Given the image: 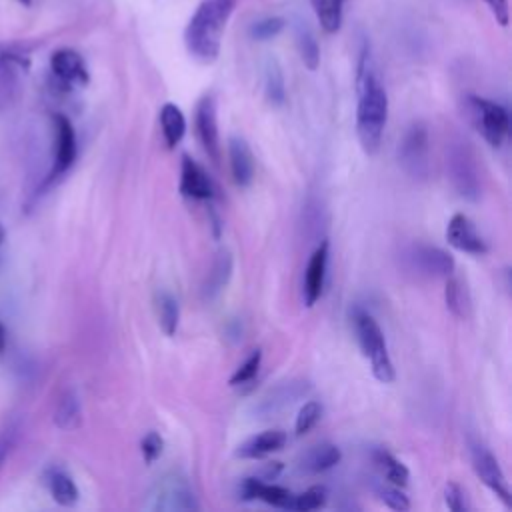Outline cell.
Listing matches in <instances>:
<instances>
[{
	"instance_id": "obj_1",
	"label": "cell",
	"mask_w": 512,
	"mask_h": 512,
	"mask_svg": "<svg viewBox=\"0 0 512 512\" xmlns=\"http://www.w3.org/2000/svg\"><path fill=\"white\" fill-rule=\"evenodd\" d=\"M356 134L366 154H376L388 122V94L374 68L370 46L364 42L356 66Z\"/></svg>"
},
{
	"instance_id": "obj_2",
	"label": "cell",
	"mask_w": 512,
	"mask_h": 512,
	"mask_svg": "<svg viewBox=\"0 0 512 512\" xmlns=\"http://www.w3.org/2000/svg\"><path fill=\"white\" fill-rule=\"evenodd\" d=\"M240 0H202L184 28V44L192 58L210 64L218 58L224 30Z\"/></svg>"
},
{
	"instance_id": "obj_3",
	"label": "cell",
	"mask_w": 512,
	"mask_h": 512,
	"mask_svg": "<svg viewBox=\"0 0 512 512\" xmlns=\"http://www.w3.org/2000/svg\"><path fill=\"white\" fill-rule=\"evenodd\" d=\"M352 326H354L356 340H358V346H360L364 358L370 360L374 378L382 384H390L394 380V364L390 360L388 346H386V340H384V334H382L378 322L366 310L354 308Z\"/></svg>"
},
{
	"instance_id": "obj_4",
	"label": "cell",
	"mask_w": 512,
	"mask_h": 512,
	"mask_svg": "<svg viewBox=\"0 0 512 512\" xmlns=\"http://www.w3.org/2000/svg\"><path fill=\"white\" fill-rule=\"evenodd\" d=\"M446 168L448 178L454 186V190L470 200L476 202L480 198V172L476 164V156L466 140L454 138L446 148Z\"/></svg>"
},
{
	"instance_id": "obj_5",
	"label": "cell",
	"mask_w": 512,
	"mask_h": 512,
	"mask_svg": "<svg viewBox=\"0 0 512 512\" xmlns=\"http://www.w3.org/2000/svg\"><path fill=\"white\" fill-rule=\"evenodd\" d=\"M144 508L154 512H196L200 504L188 480L184 476L170 474L152 486Z\"/></svg>"
},
{
	"instance_id": "obj_6",
	"label": "cell",
	"mask_w": 512,
	"mask_h": 512,
	"mask_svg": "<svg viewBox=\"0 0 512 512\" xmlns=\"http://www.w3.org/2000/svg\"><path fill=\"white\" fill-rule=\"evenodd\" d=\"M466 110H468L472 124L484 136V140L494 148L502 146V142L506 140L508 130H510L508 110L498 102H492V100H486L480 96H472V94L466 96Z\"/></svg>"
},
{
	"instance_id": "obj_7",
	"label": "cell",
	"mask_w": 512,
	"mask_h": 512,
	"mask_svg": "<svg viewBox=\"0 0 512 512\" xmlns=\"http://www.w3.org/2000/svg\"><path fill=\"white\" fill-rule=\"evenodd\" d=\"M398 162L412 178H426L430 172V138L422 122H414L398 144Z\"/></svg>"
},
{
	"instance_id": "obj_8",
	"label": "cell",
	"mask_w": 512,
	"mask_h": 512,
	"mask_svg": "<svg viewBox=\"0 0 512 512\" xmlns=\"http://www.w3.org/2000/svg\"><path fill=\"white\" fill-rule=\"evenodd\" d=\"M52 124H54V160H52V170L48 174V182L66 174L74 164L76 152H78L76 132L72 122L64 114H54Z\"/></svg>"
},
{
	"instance_id": "obj_9",
	"label": "cell",
	"mask_w": 512,
	"mask_h": 512,
	"mask_svg": "<svg viewBox=\"0 0 512 512\" xmlns=\"http://www.w3.org/2000/svg\"><path fill=\"white\" fill-rule=\"evenodd\" d=\"M50 70L60 88L72 90L88 84L90 74L84 58L72 48H58L50 56Z\"/></svg>"
},
{
	"instance_id": "obj_10",
	"label": "cell",
	"mask_w": 512,
	"mask_h": 512,
	"mask_svg": "<svg viewBox=\"0 0 512 512\" xmlns=\"http://www.w3.org/2000/svg\"><path fill=\"white\" fill-rule=\"evenodd\" d=\"M406 260L412 270L424 276L448 278L454 272V258L446 250L430 244H414L406 252Z\"/></svg>"
},
{
	"instance_id": "obj_11",
	"label": "cell",
	"mask_w": 512,
	"mask_h": 512,
	"mask_svg": "<svg viewBox=\"0 0 512 512\" xmlns=\"http://www.w3.org/2000/svg\"><path fill=\"white\" fill-rule=\"evenodd\" d=\"M472 466H474V472L478 474V478L484 482V486H488L492 490V494L506 508H510L512 498H510L508 480H506L498 460L484 446H472Z\"/></svg>"
},
{
	"instance_id": "obj_12",
	"label": "cell",
	"mask_w": 512,
	"mask_h": 512,
	"mask_svg": "<svg viewBox=\"0 0 512 512\" xmlns=\"http://www.w3.org/2000/svg\"><path fill=\"white\" fill-rule=\"evenodd\" d=\"M196 134L202 142L208 158L218 164L220 162V132H218V116H216V100L212 94H204L196 104Z\"/></svg>"
},
{
	"instance_id": "obj_13",
	"label": "cell",
	"mask_w": 512,
	"mask_h": 512,
	"mask_svg": "<svg viewBox=\"0 0 512 512\" xmlns=\"http://www.w3.org/2000/svg\"><path fill=\"white\" fill-rule=\"evenodd\" d=\"M446 240L460 252L482 256L488 252L486 240L476 230L474 222L466 214H454L446 226Z\"/></svg>"
},
{
	"instance_id": "obj_14",
	"label": "cell",
	"mask_w": 512,
	"mask_h": 512,
	"mask_svg": "<svg viewBox=\"0 0 512 512\" xmlns=\"http://www.w3.org/2000/svg\"><path fill=\"white\" fill-rule=\"evenodd\" d=\"M180 192H182V196L192 198V200H212L214 192H216L206 170L196 160H192L188 154H182Z\"/></svg>"
},
{
	"instance_id": "obj_15",
	"label": "cell",
	"mask_w": 512,
	"mask_h": 512,
	"mask_svg": "<svg viewBox=\"0 0 512 512\" xmlns=\"http://www.w3.org/2000/svg\"><path fill=\"white\" fill-rule=\"evenodd\" d=\"M326 266H328V242L322 240L318 248L312 252L306 272H304V302L306 306H314L318 298L322 296L324 290V280H326Z\"/></svg>"
},
{
	"instance_id": "obj_16",
	"label": "cell",
	"mask_w": 512,
	"mask_h": 512,
	"mask_svg": "<svg viewBox=\"0 0 512 512\" xmlns=\"http://www.w3.org/2000/svg\"><path fill=\"white\" fill-rule=\"evenodd\" d=\"M240 496L242 500H262L270 506L276 508H290L292 510V500L294 494L278 484H268L264 480L256 478H244L240 484Z\"/></svg>"
},
{
	"instance_id": "obj_17",
	"label": "cell",
	"mask_w": 512,
	"mask_h": 512,
	"mask_svg": "<svg viewBox=\"0 0 512 512\" xmlns=\"http://www.w3.org/2000/svg\"><path fill=\"white\" fill-rule=\"evenodd\" d=\"M308 390H310L308 382H300V380H298V382H284V384L272 388V390L254 406V410H256V414H260L262 418H266V416L276 414V412L284 410L286 406L294 404V402L300 400Z\"/></svg>"
},
{
	"instance_id": "obj_18",
	"label": "cell",
	"mask_w": 512,
	"mask_h": 512,
	"mask_svg": "<svg viewBox=\"0 0 512 512\" xmlns=\"http://www.w3.org/2000/svg\"><path fill=\"white\" fill-rule=\"evenodd\" d=\"M228 158H230V170L234 182L244 188L250 186L254 180L256 164H254V154L248 146V142L240 136H232L228 140Z\"/></svg>"
},
{
	"instance_id": "obj_19",
	"label": "cell",
	"mask_w": 512,
	"mask_h": 512,
	"mask_svg": "<svg viewBox=\"0 0 512 512\" xmlns=\"http://www.w3.org/2000/svg\"><path fill=\"white\" fill-rule=\"evenodd\" d=\"M286 432L272 428V430H264L248 440H244L238 448H236V456L238 458H246V460H256V458H264L272 452H278L284 448L286 444Z\"/></svg>"
},
{
	"instance_id": "obj_20",
	"label": "cell",
	"mask_w": 512,
	"mask_h": 512,
	"mask_svg": "<svg viewBox=\"0 0 512 512\" xmlns=\"http://www.w3.org/2000/svg\"><path fill=\"white\" fill-rule=\"evenodd\" d=\"M232 268H234V260L232 254L222 248L216 252L214 262L206 274V280L202 284V298L204 300H214L228 284L230 276H232Z\"/></svg>"
},
{
	"instance_id": "obj_21",
	"label": "cell",
	"mask_w": 512,
	"mask_h": 512,
	"mask_svg": "<svg viewBox=\"0 0 512 512\" xmlns=\"http://www.w3.org/2000/svg\"><path fill=\"white\" fill-rule=\"evenodd\" d=\"M342 460V452L338 446L322 442L308 448L300 458V470L308 474H318L334 468Z\"/></svg>"
},
{
	"instance_id": "obj_22",
	"label": "cell",
	"mask_w": 512,
	"mask_h": 512,
	"mask_svg": "<svg viewBox=\"0 0 512 512\" xmlns=\"http://www.w3.org/2000/svg\"><path fill=\"white\" fill-rule=\"evenodd\" d=\"M44 482L46 488L50 492V496L54 498V502H58L60 506H74L80 498L78 486L76 482L70 478V474H66L60 468H50L44 474Z\"/></svg>"
},
{
	"instance_id": "obj_23",
	"label": "cell",
	"mask_w": 512,
	"mask_h": 512,
	"mask_svg": "<svg viewBox=\"0 0 512 512\" xmlns=\"http://www.w3.org/2000/svg\"><path fill=\"white\" fill-rule=\"evenodd\" d=\"M160 128H162V136H164V142L168 148H176L182 142V138L186 134V118L176 104L166 102L160 108Z\"/></svg>"
},
{
	"instance_id": "obj_24",
	"label": "cell",
	"mask_w": 512,
	"mask_h": 512,
	"mask_svg": "<svg viewBox=\"0 0 512 512\" xmlns=\"http://www.w3.org/2000/svg\"><path fill=\"white\" fill-rule=\"evenodd\" d=\"M444 300H446V308L454 316H458V318H468L470 316L472 296H470L466 280L450 274L448 282H446V290H444Z\"/></svg>"
},
{
	"instance_id": "obj_25",
	"label": "cell",
	"mask_w": 512,
	"mask_h": 512,
	"mask_svg": "<svg viewBox=\"0 0 512 512\" xmlns=\"http://www.w3.org/2000/svg\"><path fill=\"white\" fill-rule=\"evenodd\" d=\"M82 420V406L76 390H66L54 410V422L62 430H74L80 426Z\"/></svg>"
},
{
	"instance_id": "obj_26",
	"label": "cell",
	"mask_w": 512,
	"mask_h": 512,
	"mask_svg": "<svg viewBox=\"0 0 512 512\" xmlns=\"http://www.w3.org/2000/svg\"><path fill=\"white\" fill-rule=\"evenodd\" d=\"M294 38H296V48L298 54L308 70H316L320 64V46L306 22H298L294 28Z\"/></svg>"
},
{
	"instance_id": "obj_27",
	"label": "cell",
	"mask_w": 512,
	"mask_h": 512,
	"mask_svg": "<svg viewBox=\"0 0 512 512\" xmlns=\"http://www.w3.org/2000/svg\"><path fill=\"white\" fill-rule=\"evenodd\" d=\"M156 314L162 332L166 336H174L180 322V304L170 292L162 290L156 294Z\"/></svg>"
},
{
	"instance_id": "obj_28",
	"label": "cell",
	"mask_w": 512,
	"mask_h": 512,
	"mask_svg": "<svg viewBox=\"0 0 512 512\" xmlns=\"http://www.w3.org/2000/svg\"><path fill=\"white\" fill-rule=\"evenodd\" d=\"M372 460L390 484H394V486H406L408 484V478H410L408 468L398 458H394L390 452L378 448V450L372 452Z\"/></svg>"
},
{
	"instance_id": "obj_29",
	"label": "cell",
	"mask_w": 512,
	"mask_h": 512,
	"mask_svg": "<svg viewBox=\"0 0 512 512\" xmlns=\"http://www.w3.org/2000/svg\"><path fill=\"white\" fill-rule=\"evenodd\" d=\"M312 10L324 32L334 34L342 26V2L344 0H310Z\"/></svg>"
},
{
	"instance_id": "obj_30",
	"label": "cell",
	"mask_w": 512,
	"mask_h": 512,
	"mask_svg": "<svg viewBox=\"0 0 512 512\" xmlns=\"http://www.w3.org/2000/svg\"><path fill=\"white\" fill-rule=\"evenodd\" d=\"M264 92L270 104L280 106L286 100V84H284V74L278 66L276 60H268L264 68Z\"/></svg>"
},
{
	"instance_id": "obj_31",
	"label": "cell",
	"mask_w": 512,
	"mask_h": 512,
	"mask_svg": "<svg viewBox=\"0 0 512 512\" xmlns=\"http://www.w3.org/2000/svg\"><path fill=\"white\" fill-rule=\"evenodd\" d=\"M328 500V490L326 486H310L308 490H304L302 494L294 496L292 500V510H300V512H310V510H318L326 504Z\"/></svg>"
},
{
	"instance_id": "obj_32",
	"label": "cell",
	"mask_w": 512,
	"mask_h": 512,
	"mask_svg": "<svg viewBox=\"0 0 512 512\" xmlns=\"http://www.w3.org/2000/svg\"><path fill=\"white\" fill-rule=\"evenodd\" d=\"M322 418V404L316 402V400H308L300 410H298V416H296V424H294V430L298 436L310 432L316 422Z\"/></svg>"
},
{
	"instance_id": "obj_33",
	"label": "cell",
	"mask_w": 512,
	"mask_h": 512,
	"mask_svg": "<svg viewBox=\"0 0 512 512\" xmlns=\"http://www.w3.org/2000/svg\"><path fill=\"white\" fill-rule=\"evenodd\" d=\"M286 26V20L280 18V16H266L262 20H256L252 26H250V36L254 40H272L276 38Z\"/></svg>"
},
{
	"instance_id": "obj_34",
	"label": "cell",
	"mask_w": 512,
	"mask_h": 512,
	"mask_svg": "<svg viewBox=\"0 0 512 512\" xmlns=\"http://www.w3.org/2000/svg\"><path fill=\"white\" fill-rule=\"evenodd\" d=\"M260 362H262V352L260 350H252V354L244 360L242 366L236 368V372L230 376V386H242L246 382H250L258 368H260Z\"/></svg>"
},
{
	"instance_id": "obj_35",
	"label": "cell",
	"mask_w": 512,
	"mask_h": 512,
	"mask_svg": "<svg viewBox=\"0 0 512 512\" xmlns=\"http://www.w3.org/2000/svg\"><path fill=\"white\" fill-rule=\"evenodd\" d=\"M378 498L392 510H408L410 508V500L404 492H400V486H380L378 488Z\"/></svg>"
},
{
	"instance_id": "obj_36",
	"label": "cell",
	"mask_w": 512,
	"mask_h": 512,
	"mask_svg": "<svg viewBox=\"0 0 512 512\" xmlns=\"http://www.w3.org/2000/svg\"><path fill=\"white\" fill-rule=\"evenodd\" d=\"M164 450V440L158 432H148L140 442V452L146 464H152Z\"/></svg>"
},
{
	"instance_id": "obj_37",
	"label": "cell",
	"mask_w": 512,
	"mask_h": 512,
	"mask_svg": "<svg viewBox=\"0 0 512 512\" xmlns=\"http://www.w3.org/2000/svg\"><path fill=\"white\" fill-rule=\"evenodd\" d=\"M444 502L448 506V510L452 512H466L468 504H466V494L464 490L456 484V482H448L444 488Z\"/></svg>"
},
{
	"instance_id": "obj_38",
	"label": "cell",
	"mask_w": 512,
	"mask_h": 512,
	"mask_svg": "<svg viewBox=\"0 0 512 512\" xmlns=\"http://www.w3.org/2000/svg\"><path fill=\"white\" fill-rule=\"evenodd\" d=\"M484 4L490 8L492 16L500 26H508V16H510L508 0H484Z\"/></svg>"
},
{
	"instance_id": "obj_39",
	"label": "cell",
	"mask_w": 512,
	"mask_h": 512,
	"mask_svg": "<svg viewBox=\"0 0 512 512\" xmlns=\"http://www.w3.org/2000/svg\"><path fill=\"white\" fill-rule=\"evenodd\" d=\"M12 440H14V430H12V428H10L8 432L0 434V468H2V464H4V460H6V456H8V452H10Z\"/></svg>"
},
{
	"instance_id": "obj_40",
	"label": "cell",
	"mask_w": 512,
	"mask_h": 512,
	"mask_svg": "<svg viewBox=\"0 0 512 512\" xmlns=\"http://www.w3.org/2000/svg\"><path fill=\"white\" fill-rule=\"evenodd\" d=\"M282 470V464L280 462H268L264 468H262V478L260 480H274Z\"/></svg>"
},
{
	"instance_id": "obj_41",
	"label": "cell",
	"mask_w": 512,
	"mask_h": 512,
	"mask_svg": "<svg viewBox=\"0 0 512 512\" xmlns=\"http://www.w3.org/2000/svg\"><path fill=\"white\" fill-rule=\"evenodd\" d=\"M4 348H6V330H4V326L0 324V354L4 352Z\"/></svg>"
},
{
	"instance_id": "obj_42",
	"label": "cell",
	"mask_w": 512,
	"mask_h": 512,
	"mask_svg": "<svg viewBox=\"0 0 512 512\" xmlns=\"http://www.w3.org/2000/svg\"><path fill=\"white\" fill-rule=\"evenodd\" d=\"M4 242V228H2V224H0V244Z\"/></svg>"
},
{
	"instance_id": "obj_43",
	"label": "cell",
	"mask_w": 512,
	"mask_h": 512,
	"mask_svg": "<svg viewBox=\"0 0 512 512\" xmlns=\"http://www.w3.org/2000/svg\"><path fill=\"white\" fill-rule=\"evenodd\" d=\"M18 2H22L24 6H30V4H32V0H18Z\"/></svg>"
}]
</instances>
